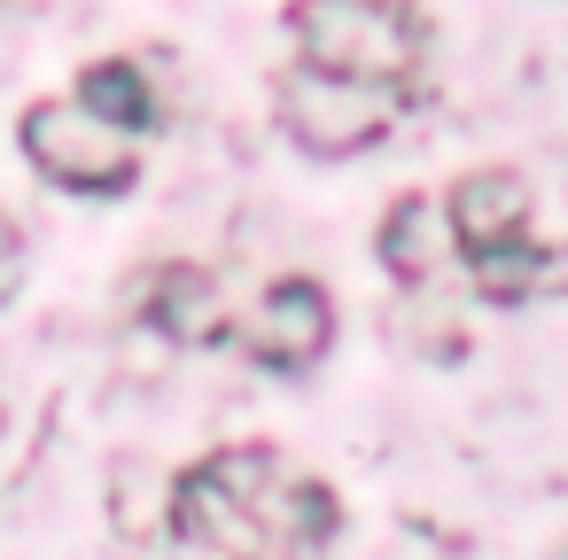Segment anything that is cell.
<instances>
[{"label": "cell", "instance_id": "obj_1", "mask_svg": "<svg viewBox=\"0 0 568 560\" xmlns=\"http://www.w3.org/2000/svg\"><path fill=\"white\" fill-rule=\"evenodd\" d=\"M172 529L195 560H312L335 537V498L288 475L273 451L234 444L180 475Z\"/></svg>", "mask_w": 568, "mask_h": 560}, {"label": "cell", "instance_id": "obj_2", "mask_svg": "<svg viewBox=\"0 0 568 560\" xmlns=\"http://www.w3.org/2000/svg\"><path fill=\"white\" fill-rule=\"evenodd\" d=\"M288 24H296L312 71H335V79L397 86L420 63V17L405 0H296Z\"/></svg>", "mask_w": 568, "mask_h": 560}, {"label": "cell", "instance_id": "obj_9", "mask_svg": "<svg viewBox=\"0 0 568 560\" xmlns=\"http://www.w3.org/2000/svg\"><path fill=\"white\" fill-rule=\"evenodd\" d=\"M149 312H156V327H164L172 343H219V335H226L219 288H211L195 265H164L156 288H149Z\"/></svg>", "mask_w": 568, "mask_h": 560}, {"label": "cell", "instance_id": "obj_4", "mask_svg": "<svg viewBox=\"0 0 568 560\" xmlns=\"http://www.w3.org/2000/svg\"><path fill=\"white\" fill-rule=\"evenodd\" d=\"M281 118L312 156H358L397 125V86H366V79H335L304 63L281 86Z\"/></svg>", "mask_w": 568, "mask_h": 560}, {"label": "cell", "instance_id": "obj_11", "mask_svg": "<svg viewBox=\"0 0 568 560\" xmlns=\"http://www.w3.org/2000/svg\"><path fill=\"white\" fill-rule=\"evenodd\" d=\"M9 250H17V226H9V218H0V257H9Z\"/></svg>", "mask_w": 568, "mask_h": 560}, {"label": "cell", "instance_id": "obj_5", "mask_svg": "<svg viewBox=\"0 0 568 560\" xmlns=\"http://www.w3.org/2000/svg\"><path fill=\"white\" fill-rule=\"evenodd\" d=\"M327 343H335V304H327V288H320V281H273L265 304H257V319H250L257 366L304 374V366L327 358Z\"/></svg>", "mask_w": 568, "mask_h": 560}, {"label": "cell", "instance_id": "obj_10", "mask_svg": "<svg viewBox=\"0 0 568 560\" xmlns=\"http://www.w3.org/2000/svg\"><path fill=\"white\" fill-rule=\"evenodd\" d=\"M467 265H475V288H483L490 304H514V296H529V281L545 273V250L498 242V250H483V257H467Z\"/></svg>", "mask_w": 568, "mask_h": 560}, {"label": "cell", "instance_id": "obj_6", "mask_svg": "<svg viewBox=\"0 0 568 560\" xmlns=\"http://www.w3.org/2000/svg\"><path fill=\"white\" fill-rule=\"evenodd\" d=\"M521 218H529V187H521L514 172H475V180H459L452 203H444V226H452V242H459L467 257L514 242Z\"/></svg>", "mask_w": 568, "mask_h": 560}, {"label": "cell", "instance_id": "obj_8", "mask_svg": "<svg viewBox=\"0 0 568 560\" xmlns=\"http://www.w3.org/2000/svg\"><path fill=\"white\" fill-rule=\"evenodd\" d=\"M444 203L436 195H405L389 218H382V265L397 273V281H428L436 273V257H444Z\"/></svg>", "mask_w": 568, "mask_h": 560}, {"label": "cell", "instance_id": "obj_7", "mask_svg": "<svg viewBox=\"0 0 568 560\" xmlns=\"http://www.w3.org/2000/svg\"><path fill=\"white\" fill-rule=\"evenodd\" d=\"M71 110H87L94 125H110V133H149L156 125V94H149V79H141V63H94L87 79H79V102Z\"/></svg>", "mask_w": 568, "mask_h": 560}, {"label": "cell", "instance_id": "obj_3", "mask_svg": "<svg viewBox=\"0 0 568 560\" xmlns=\"http://www.w3.org/2000/svg\"><path fill=\"white\" fill-rule=\"evenodd\" d=\"M17 133H24V156H32L55 187H71V195H125V187L141 180L133 141L110 133V125H94V118L71 110V102H32Z\"/></svg>", "mask_w": 568, "mask_h": 560}]
</instances>
